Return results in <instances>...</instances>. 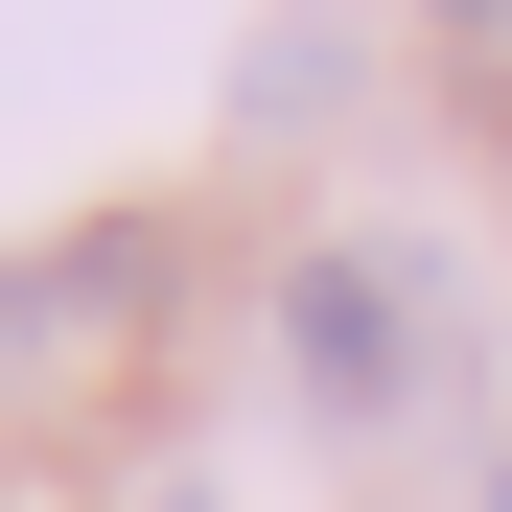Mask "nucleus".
Segmentation results:
<instances>
[{
	"label": "nucleus",
	"instance_id": "obj_2",
	"mask_svg": "<svg viewBox=\"0 0 512 512\" xmlns=\"http://www.w3.org/2000/svg\"><path fill=\"white\" fill-rule=\"evenodd\" d=\"M443 24H512V0H443Z\"/></svg>",
	"mask_w": 512,
	"mask_h": 512
},
{
	"label": "nucleus",
	"instance_id": "obj_1",
	"mask_svg": "<svg viewBox=\"0 0 512 512\" xmlns=\"http://www.w3.org/2000/svg\"><path fill=\"white\" fill-rule=\"evenodd\" d=\"M280 350H303L326 419H373L396 396V280H373V256H303V280H280Z\"/></svg>",
	"mask_w": 512,
	"mask_h": 512
},
{
	"label": "nucleus",
	"instance_id": "obj_3",
	"mask_svg": "<svg viewBox=\"0 0 512 512\" xmlns=\"http://www.w3.org/2000/svg\"><path fill=\"white\" fill-rule=\"evenodd\" d=\"M489 512H512V466H489Z\"/></svg>",
	"mask_w": 512,
	"mask_h": 512
}]
</instances>
